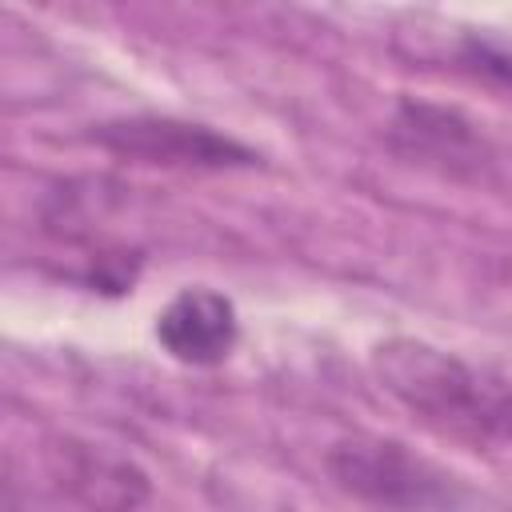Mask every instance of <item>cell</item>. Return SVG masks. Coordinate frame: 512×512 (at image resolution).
Here are the masks:
<instances>
[{"instance_id": "7a4b0ae2", "label": "cell", "mask_w": 512, "mask_h": 512, "mask_svg": "<svg viewBox=\"0 0 512 512\" xmlns=\"http://www.w3.org/2000/svg\"><path fill=\"white\" fill-rule=\"evenodd\" d=\"M324 468L336 488L380 512H448L456 504L448 476L400 440L344 436L324 452Z\"/></svg>"}, {"instance_id": "277c9868", "label": "cell", "mask_w": 512, "mask_h": 512, "mask_svg": "<svg viewBox=\"0 0 512 512\" xmlns=\"http://www.w3.org/2000/svg\"><path fill=\"white\" fill-rule=\"evenodd\" d=\"M156 340L172 360L192 368H212L228 360L240 340L236 304L224 292L204 284L180 288L156 316Z\"/></svg>"}, {"instance_id": "5b68a950", "label": "cell", "mask_w": 512, "mask_h": 512, "mask_svg": "<svg viewBox=\"0 0 512 512\" xmlns=\"http://www.w3.org/2000/svg\"><path fill=\"white\" fill-rule=\"evenodd\" d=\"M52 472L56 484L88 512H136L152 492L140 464L100 444L64 440L60 448H52Z\"/></svg>"}, {"instance_id": "3957f363", "label": "cell", "mask_w": 512, "mask_h": 512, "mask_svg": "<svg viewBox=\"0 0 512 512\" xmlns=\"http://www.w3.org/2000/svg\"><path fill=\"white\" fill-rule=\"evenodd\" d=\"M92 144L140 160V164H168V168H252L260 156L208 128V124H188L172 116H128V120H108L88 132Z\"/></svg>"}, {"instance_id": "8992f818", "label": "cell", "mask_w": 512, "mask_h": 512, "mask_svg": "<svg viewBox=\"0 0 512 512\" xmlns=\"http://www.w3.org/2000/svg\"><path fill=\"white\" fill-rule=\"evenodd\" d=\"M396 136H412V152L428 156V148H436L448 160H460L464 152H476V136L472 128L444 108H428V104H400L396 116Z\"/></svg>"}, {"instance_id": "6da1fadb", "label": "cell", "mask_w": 512, "mask_h": 512, "mask_svg": "<svg viewBox=\"0 0 512 512\" xmlns=\"http://www.w3.org/2000/svg\"><path fill=\"white\" fill-rule=\"evenodd\" d=\"M372 372L396 404L448 440L468 448L512 440V380L492 368H476L416 336H388L372 348Z\"/></svg>"}]
</instances>
